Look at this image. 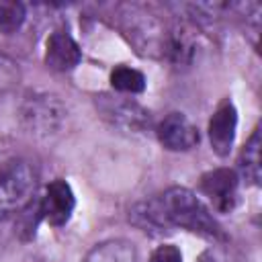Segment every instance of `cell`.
Here are the masks:
<instances>
[{
	"label": "cell",
	"instance_id": "obj_1",
	"mask_svg": "<svg viewBox=\"0 0 262 262\" xmlns=\"http://www.w3.org/2000/svg\"><path fill=\"white\" fill-rule=\"evenodd\" d=\"M158 201L170 227L192 231L215 244H221L227 239L225 231L221 229V225L217 223L209 207L192 190L184 186H172L166 192H162Z\"/></svg>",
	"mask_w": 262,
	"mask_h": 262
},
{
	"label": "cell",
	"instance_id": "obj_2",
	"mask_svg": "<svg viewBox=\"0 0 262 262\" xmlns=\"http://www.w3.org/2000/svg\"><path fill=\"white\" fill-rule=\"evenodd\" d=\"M119 29L143 57H166L170 27L141 4H125L119 12Z\"/></svg>",
	"mask_w": 262,
	"mask_h": 262
},
{
	"label": "cell",
	"instance_id": "obj_3",
	"mask_svg": "<svg viewBox=\"0 0 262 262\" xmlns=\"http://www.w3.org/2000/svg\"><path fill=\"white\" fill-rule=\"evenodd\" d=\"M68 111L59 96L43 90H33L20 102V123L37 139L57 135L66 123Z\"/></svg>",
	"mask_w": 262,
	"mask_h": 262
},
{
	"label": "cell",
	"instance_id": "obj_4",
	"mask_svg": "<svg viewBox=\"0 0 262 262\" xmlns=\"http://www.w3.org/2000/svg\"><path fill=\"white\" fill-rule=\"evenodd\" d=\"M37 170L27 160H14L0 168V219L23 213L37 192Z\"/></svg>",
	"mask_w": 262,
	"mask_h": 262
},
{
	"label": "cell",
	"instance_id": "obj_5",
	"mask_svg": "<svg viewBox=\"0 0 262 262\" xmlns=\"http://www.w3.org/2000/svg\"><path fill=\"white\" fill-rule=\"evenodd\" d=\"M96 106L113 127H117L125 133H145L151 125L149 113L133 100L100 96L96 100Z\"/></svg>",
	"mask_w": 262,
	"mask_h": 262
},
{
	"label": "cell",
	"instance_id": "obj_6",
	"mask_svg": "<svg viewBox=\"0 0 262 262\" xmlns=\"http://www.w3.org/2000/svg\"><path fill=\"white\" fill-rule=\"evenodd\" d=\"M201 192L209 199L213 209L219 213H229L237 205V190H239V178L229 168H215L201 176Z\"/></svg>",
	"mask_w": 262,
	"mask_h": 262
},
{
	"label": "cell",
	"instance_id": "obj_7",
	"mask_svg": "<svg viewBox=\"0 0 262 262\" xmlns=\"http://www.w3.org/2000/svg\"><path fill=\"white\" fill-rule=\"evenodd\" d=\"M76 207V196L72 186L57 178L47 184L45 194L39 199V209H41V219H45L53 227H61L70 221L72 213Z\"/></svg>",
	"mask_w": 262,
	"mask_h": 262
},
{
	"label": "cell",
	"instance_id": "obj_8",
	"mask_svg": "<svg viewBox=\"0 0 262 262\" xmlns=\"http://www.w3.org/2000/svg\"><path fill=\"white\" fill-rule=\"evenodd\" d=\"M235 131H237V111H235V104L229 98H225L209 119L211 149L219 158L229 156L235 141Z\"/></svg>",
	"mask_w": 262,
	"mask_h": 262
},
{
	"label": "cell",
	"instance_id": "obj_9",
	"mask_svg": "<svg viewBox=\"0 0 262 262\" xmlns=\"http://www.w3.org/2000/svg\"><path fill=\"white\" fill-rule=\"evenodd\" d=\"M158 139L170 151H188L199 143V129L182 113H170L158 125Z\"/></svg>",
	"mask_w": 262,
	"mask_h": 262
},
{
	"label": "cell",
	"instance_id": "obj_10",
	"mask_svg": "<svg viewBox=\"0 0 262 262\" xmlns=\"http://www.w3.org/2000/svg\"><path fill=\"white\" fill-rule=\"evenodd\" d=\"M82 59V49L72 35L55 31L47 37L45 43V63L55 72H70Z\"/></svg>",
	"mask_w": 262,
	"mask_h": 262
},
{
	"label": "cell",
	"instance_id": "obj_11",
	"mask_svg": "<svg viewBox=\"0 0 262 262\" xmlns=\"http://www.w3.org/2000/svg\"><path fill=\"white\" fill-rule=\"evenodd\" d=\"M199 47V35L192 25L188 23H178L170 27V37H168V47H166V57L174 66H190V61L196 55Z\"/></svg>",
	"mask_w": 262,
	"mask_h": 262
},
{
	"label": "cell",
	"instance_id": "obj_12",
	"mask_svg": "<svg viewBox=\"0 0 262 262\" xmlns=\"http://www.w3.org/2000/svg\"><path fill=\"white\" fill-rule=\"evenodd\" d=\"M129 221L135 227H139L141 231L149 233V235H164V233H168L172 229L168 225L164 213H162V207H160L158 196L133 205L129 209Z\"/></svg>",
	"mask_w": 262,
	"mask_h": 262
},
{
	"label": "cell",
	"instance_id": "obj_13",
	"mask_svg": "<svg viewBox=\"0 0 262 262\" xmlns=\"http://www.w3.org/2000/svg\"><path fill=\"white\" fill-rule=\"evenodd\" d=\"M82 262H139V256L129 239H106L96 244Z\"/></svg>",
	"mask_w": 262,
	"mask_h": 262
},
{
	"label": "cell",
	"instance_id": "obj_14",
	"mask_svg": "<svg viewBox=\"0 0 262 262\" xmlns=\"http://www.w3.org/2000/svg\"><path fill=\"white\" fill-rule=\"evenodd\" d=\"M239 174L246 182L258 186L260 184V129H254L246 147L239 154Z\"/></svg>",
	"mask_w": 262,
	"mask_h": 262
},
{
	"label": "cell",
	"instance_id": "obj_15",
	"mask_svg": "<svg viewBox=\"0 0 262 262\" xmlns=\"http://www.w3.org/2000/svg\"><path fill=\"white\" fill-rule=\"evenodd\" d=\"M111 84L123 94H139L145 90V76L129 66H117L111 72Z\"/></svg>",
	"mask_w": 262,
	"mask_h": 262
},
{
	"label": "cell",
	"instance_id": "obj_16",
	"mask_svg": "<svg viewBox=\"0 0 262 262\" xmlns=\"http://www.w3.org/2000/svg\"><path fill=\"white\" fill-rule=\"evenodd\" d=\"M25 6L20 2H0V33L10 35L25 23Z\"/></svg>",
	"mask_w": 262,
	"mask_h": 262
},
{
	"label": "cell",
	"instance_id": "obj_17",
	"mask_svg": "<svg viewBox=\"0 0 262 262\" xmlns=\"http://www.w3.org/2000/svg\"><path fill=\"white\" fill-rule=\"evenodd\" d=\"M18 82V68L12 59L0 55V94L10 90Z\"/></svg>",
	"mask_w": 262,
	"mask_h": 262
},
{
	"label": "cell",
	"instance_id": "obj_18",
	"mask_svg": "<svg viewBox=\"0 0 262 262\" xmlns=\"http://www.w3.org/2000/svg\"><path fill=\"white\" fill-rule=\"evenodd\" d=\"M149 262H182V254H180V250L176 246L164 244V246L154 250Z\"/></svg>",
	"mask_w": 262,
	"mask_h": 262
},
{
	"label": "cell",
	"instance_id": "obj_19",
	"mask_svg": "<svg viewBox=\"0 0 262 262\" xmlns=\"http://www.w3.org/2000/svg\"><path fill=\"white\" fill-rule=\"evenodd\" d=\"M199 262H231V260L227 258V254H225L223 250L211 248V250L203 252V256H201V260H199Z\"/></svg>",
	"mask_w": 262,
	"mask_h": 262
}]
</instances>
